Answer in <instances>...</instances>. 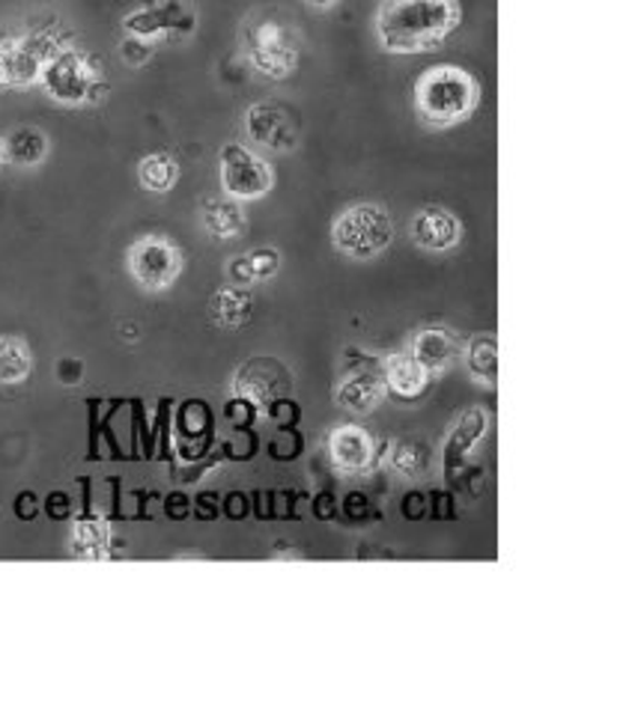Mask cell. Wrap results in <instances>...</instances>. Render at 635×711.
<instances>
[{
    "mask_svg": "<svg viewBox=\"0 0 635 711\" xmlns=\"http://www.w3.org/2000/svg\"><path fill=\"white\" fill-rule=\"evenodd\" d=\"M463 21L457 0H383L376 39L388 54H427L454 37Z\"/></svg>",
    "mask_w": 635,
    "mask_h": 711,
    "instance_id": "1",
    "label": "cell"
},
{
    "mask_svg": "<svg viewBox=\"0 0 635 711\" xmlns=\"http://www.w3.org/2000/svg\"><path fill=\"white\" fill-rule=\"evenodd\" d=\"M415 113L427 129H454L480 104V83L468 69L454 63L430 66L411 87Z\"/></svg>",
    "mask_w": 635,
    "mask_h": 711,
    "instance_id": "2",
    "label": "cell"
},
{
    "mask_svg": "<svg viewBox=\"0 0 635 711\" xmlns=\"http://www.w3.org/2000/svg\"><path fill=\"white\" fill-rule=\"evenodd\" d=\"M245 51L260 74L284 81L301 60V39L290 21L275 12H260L245 28Z\"/></svg>",
    "mask_w": 635,
    "mask_h": 711,
    "instance_id": "3",
    "label": "cell"
},
{
    "mask_svg": "<svg viewBox=\"0 0 635 711\" xmlns=\"http://www.w3.org/2000/svg\"><path fill=\"white\" fill-rule=\"evenodd\" d=\"M331 241L344 257L356 262H370L391 248L394 221L379 203H356L337 214L331 223Z\"/></svg>",
    "mask_w": 635,
    "mask_h": 711,
    "instance_id": "4",
    "label": "cell"
},
{
    "mask_svg": "<svg viewBox=\"0 0 635 711\" xmlns=\"http://www.w3.org/2000/svg\"><path fill=\"white\" fill-rule=\"evenodd\" d=\"M39 81L54 102L81 104L96 102L108 93V83L99 78V66L78 48H60L39 72Z\"/></svg>",
    "mask_w": 635,
    "mask_h": 711,
    "instance_id": "5",
    "label": "cell"
},
{
    "mask_svg": "<svg viewBox=\"0 0 635 711\" xmlns=\"http://www.w3.org/2000/svg\"><path fill=\"white\" fill-rule=\"evenodd\" d=\"M344 372L335 388V402L353 414H370L385 399L383 363L358 349H346Z\"/></svg>",
    "mask_w": 635,
    "mask_h": 711,
    "instance_id": "6",
    "label": "cell"
},
{
    "mask_svg": "<svg viewBox=\"0 0 635 711\" xmlns=\"http://www.w3.org/2000/svg\"><path fill=\"white\" fill-rule=\"evenodd\" d=\"M129 274L147 292H165L182 274V253L165 236H140L129 248Z\"/></svg>",
    "mask_w": 635,
    "mask_h": 711,
    "instance_id": "7",
    "label": "cell"
},
{
    "mask_svg": "<svg viewBox=\"0 0 635 711\" xmlns=\"http://www.w3.org/2000/svg\"><path fill=\"white\" fill-rule=\"evenodd\" d=\"M221 186L234 200H260L271 191V167L245 143H227L221 149Z\"/></svg>",
    "mask_w": 635,
    "mask_h": 711,
    "instance_id": "8",
    "label": "cell"
},
{
    "mask_svg": "<svg viewBox=\"0 0 635 711\" xmlns=\"http://www.w3.org/2000/svg\"><path fill=\"white\" fill-rule=\"evenodd\" d=\"M290 388V372H287L284 363L275 361V358H251V361H245L234 375L236 397L245 399V402H254V405L260 408L278 402L280 397H287Z\"/></svg>",
    "mask_w": 635,
    "mask_h": 711,
    "instance_id": "9",
    "label": "cell"
},
{
    "mask_svg": "<svg viewBox=\"0 0 635 711\" xmlns=\"http://www.w3.org/2000/svg\"><path fill=\"white\" fill-rule=\"evenodd\" d=\"M245 129L254 143H260L271 152H292L301 140L292 113L280 104H254L251 111L245 113Z\"/></svg>",
    "mask_w": 635,
    "mask_h": 711,
    "instance_id": "10",
    "label": "cell"
},
{
    "mask_svg": "<svg viewBox=\"0 0 635 711\" xmlns=\"http://www.w3.org/2000/svg\"><path fill=\"white\" fill-rule=\"evenodd\" d=\"M328 459L346 477H365L376 468V441L361 425H337L328 434Z\"/></svg>",
    "mask_w": 635,
    "mask_h": 711,
    "instance_id": "11",
    "label": "cell"
},
{
    "mask_svg": "<svg viewBox=\"0 0 635 711\" xmlns=\"http://www.w3.org/2000/svg\"><path fill=\"white\" fill-rule=\"evenodd\" d=\"M411 241L424 250H433V253H445V250H454L463 241V223L454 212L441 209V206H427V209H418L415 218H411Z\"/></svg>",
    "mask_w": 635,
    "mask_h": 711,
    "instance_id": "12",
    "label": "cell"
},
{
    "mask_svg": "<svg viewBox=\"0 0 635 711\" xmlns=\"http://www.w3.org/2000/svg\"><path fill=\"white\" fill-rule=\"evenodd\" d=\"M463 351H466V342L459 340L454 331H448V328H427V331H420L411 340L409 354L430 375H439V372H448L463 358Z\"/></svg>",
    "mask_w": 635,
    "mask_h": 711,
    "instance_id": "13",
    "label": "cell"
},
{
    "mask_svg": "<svg viewBox=\"0 0 635 711\" xmlns=\"http://www.w3.org/2000/svg\"><path fill=\"white\" fill-rule=\"evenodd\" d=\"M385 393H391L400 402H415L433 384V375L420 367L411 354H388L383 361Z\"/></svg>",
    "mask_w": 635,
    "mask_h": 711,
    "instance_id": "14",
    "label": "cell"
},
{
    "mask_svg": "<svg viewBox=\"0 0 635 711\" xmlns=\"http://www.w3.org/2000/svg\"><path fill=\"white\" fill-rule=\"evenodd\" d=\"M209 316L218 328H227V331L245 328L254 316V292L248 287H236V283L218 287L209 298Z\"/></svg>",
    "mask_w": 635,
    "mask_h": 711,
    "instance_id": "15",
    "label": "cell"
},
{
    "mask_svg": "<svg viewBox=\"0 0 635 711\" xmlns=\"http://www.w3.org/2000/svg\"><path fill=\"white\" fill-rule=\"evenodd\" d=\"M280 269V253L275 248H254L242 257L230 259L227 266V278L236 287H254L260 280H269L271 274H278Z\"/></svg>",
    "mask_w": 635,
    "mask_h": 711,
    "instance_id": "16",
    "label": "cell"
},
{
    "mask_svg": "<svg viewBox=\"0 0 635 711\" xmlns=\"http://www.w3.org/2000/svg\"><path fill=\"white\" fill-rule=\"evenodd\" d=\"M486 434V411L484 408H468L454 425V432L448 438V450H445V462L448 468H457L459 462H466L468 453L475 450L477 441Z\"/></svg>",
    "mask_w": 635,
    "mask_h": 711,
    "instance_id": "17",
    "label": "cell"
},
{
    "mask_svg": "<svg viewBox=\"0 0 635 711\" xmlns=\"http://www.w3.org/2000/svg\"><path fill=\"white\" fill-rule=\"evenodd\" d=\"M388 464L400 473L403 480L427 477L433 464L430 443L418 441V438H400V441L391 443V450H388Z\"/></svg>",
    "mask_w": 635,
    "mask_h": 711,
    "instance_id": "18",
    "label": "cell"
},
{
    "mask_svg": "<svg viewBox=\"0 0 635 711\" xmlns=\"http://www.w3.org/2000/svg\"><path fill=\"white\" fill-rule=\"evenodd\" d=\"M204 227L212 239L225 241L236 239L245 230V212L239 200H206L204 203Z\"/></svg>",
    "mask_w": 635,
    "mask_h": 711,
    "instance_id": "19",
    "label": "cell"
},
{
    "mask_svg": "<svg viewBox=\"0 0 635 711\" xmlns=\"http://www.w3.org/2000/svg\"><path fill=\"white\" fill-rule=\"evenodd\" d=\"M138 179L140 186L147 188V191H152V194H165V191H170V188L177 186L179 164L168 152H150V156L140 158Z\"/></svg>",
    "mask_w": 635,
    "mask_h": 711,
    "instance_id": "20",
    "label": "cell"
},
{
    "mask_svg": "<svg viewBox=\"0 0 635 711\" xmlns=\"http://www.w3.org/2000/svg\"><path fill=\"white\" fill-rule=\"evenodd\" d=\"M108 545H111V530L102 518H81L76 524V537H72V551L76 557H87V560H102L108 557Z\"/></svg>",
    "mask_w": 635,
    "mask_h": 711,
    "instance_id": "21",
    "label": "cell"
},
{
    "mask_svg": "<svg viewBox=\"0 0 635 711\" xmlns=\"http://www.w3.org/2000/svg\"><path fill=\"white\" fill-rule=\"evenodd\" d=\"M33 358L21 337H0V384H21L30 375Z\"/></svg>",
    "mask_w": 635,
    "mask_h": 711,
    "instance_id": "22",
    "label": "cell"
},
{
    "mask_svg": "<svg viewBox=\"0 0 635 711\" xmlns=\"http://www.w3.org/2000/svg\"><path fill=\"white\" fill-rule=\"evenodd\" d=\"M7 143V161L19 167H37L48 156V138L39 129L12 131Z\"/></svg>",
    "mask_w": 635,
    "mask_h": 711,
    "instance_id": "23",
    "label": "cell"
},
{
    "mask_svg": "<svg viewBox=\"0 0 635 711\" xmlns=\"http://www.w3.org/2000/svg\"><path fill=\"white\" fill-rule=\"evenodd\" d=\"M468 372L484 384H496L498 375V342L489 333H477L468 342Z\"/></svg>",
    "mask_w": 635,
    "mask_h": 711,
    "instance_id": "24",
    "label": "cell"
},
{
    "mask_svg": "<svg viewBox=\"0 0 635 711\" xmlns=\"http://www.w3.org/2000/svg\"><path fill=\"white\" fill-rule=\"evenodd\" d=\"M156 16H159L161 37L165 39H186L197 28L195 10L188 3H182V0H161L159 7H156Z\"/></svg>",
    "mask_w": 635,
    "mask_h": 711,
    "instance_id": "25",
    "label": "cell"
},
{
    "mask_svg": "<svg viewBox=\"0 0 635 711\" xmlns=\"http://www.w3.org/2000/svg\"><path fill=\"white\" fill-rule=\"evenodd\" d=\"M122 28L129 37H138V39H161V24H159V16H156V7H143V10H135L129 12L126 19H122Z\"/></svg>",
    "mask_w": 635,
    "mask_h": 711,
    "instance_id": "26",
    "label": "cell"
},
{
    "mask_svg": "<svg viewBox=\"0 0 635 711\" xmlns=\"http://www.w3.org/2000/svg\"><path fill=\"white\" fill-rule=\"evenodd\" d=\"M122 60L129 66H143L147 60L152 57V46L147 39H138V37H126L122 39Z\"/></svg>",
    "mask_w": 635,
    "mask_h": 711,
    "instance_id": "27",
    "label": "cell"
},
{
    "mask_svg": "<svg viewBox=\"0 0 635 711\" xmlns=\"http://www.w3.org/2000/svg\"><path fill=\"white\" fill-rule=\"evenodd\" d=\"M12 83V48L0 46V87Z\"/></svg>",
    "mask_w": 635,
    "mask_h": 711,
    "instance_id": "28",
    "label": "cell"
},
{
    "mask_svg": "<svg viewBox=\"0 0 635 711\" xmlns=\"http://www.w3.org/2000/svg\"><path fill=\"white\" fill-rule=\"evenodd\" d=\"M308 7H314V10H331V7H337L340 0H305Z\"/></svg>",
    "mask_w": 635,
    "mask_h": 711,
    "instance_id": "29",
    "label": "cell"
},
{
    "mask_svg": "<svg viewBox=\"0 0 635 711\" xmlns=\"http://www.w3.org/2000/svg\"><path fill=\"white\" fill-rule=\"evenodd\" d=\"M7 164V143H3V140H0V167Z\"/></svg>",
    "mask_w": 635,
    "mask_h": 711,
    "instance_id": "30",
    "label": "cell"
}]
</instances>
